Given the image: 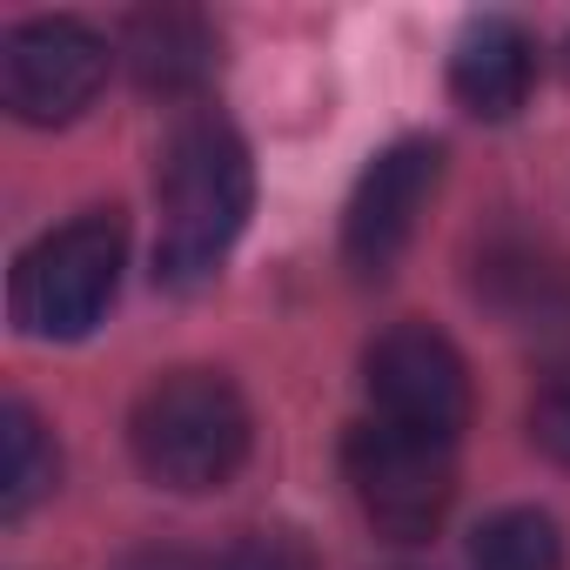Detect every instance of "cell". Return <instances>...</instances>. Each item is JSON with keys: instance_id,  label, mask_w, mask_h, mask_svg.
<instances>
[{"instance_id": "6da1fadb", "label": "cell", "mask_w": 570, "mask_h": 570, "mask_svg": "<svg viewBox=\"0 0 570 570\" xmlns=\"http://www.w3.org/2000/svg\"><path fill=\"white\" fill-rule=\"evenodd\" d=\"M255 168L242 135L222 115H188L155 168V282L161 289H202L222 275L228 248L248 228Z\"/></svg>"}, {"instance_id": "7a4b0ae2", "label": "cell", "mask_w": 570, "mask_h": 570, "mask_svg": "<svg viewBox=\"0 0 570 570\" xmlns=\"http://www.w3.org/2000/svg\"><path fill=\"white\" fill-rule=\"evenodd\" d=\"M248 403L222 370H168L141 390L128 443L148 483L161 490H222L248 463Z\"/></svg>"}, {"instance_id": "3957f363", "label": "cell", "mask_w": 570, "mask_h": 570, "mask_svg": "<svg viewBox=\"0 0 570 570\" xmlns=\"http://www.w3.org/2000/svg\"><path fill=\"white\" fill-rule=\"evenodd\" d=\"M121 262H128V228L115 208H88V215L48 228L35 248H21L14 282H8V309H14L21 336L81 343L121 289Z\"/></svg>"}, {"instance_id": "277c9868", "label": "cell", "mask_w": 570, "mask_h": 570, "mask_svg": "<svg viewBox=\"0 0 570 570\" xmlns=\"http://www.w3.org/2000/svg\"><path fill=\"white\" fill-rule=\"evenodd\" d=\"M343 476L356 490V510L370 517L376 537L390 543H430L450 517L456 497V463L450 443L410 436L396 423H350L343 436Z\"/></svg>"}, {"instance_id": "5b68a950", "label": "cell", "mask_w": 570, "mask_h": 570, "mask_svg": "<svg viewBox=\"0 0 570 570\" xmlns=\"http://www.w3.org/2000/svg\"><path fill=\"white\" fill-rule=\"evenodd\" d=\"M363 383H370L376 423H396L430 443H456L470 430V363L430 323L383 330L363 356Z\"/></svg>"}, {"instance_id": "8992f818", "label": "cell", "mask_w": 570, "mask_h": 570, "mask_svg": "<svg viewBox=\"0 0 570 570\" xmlns=\"http://www.w3.org/2000/svg\"><path fill=\"white\" fill-rule=\"evenodd\" d=\"M108 81V41L81 21H28L0 48V101L28 128H68Z\"/></svg>"}, {"instance_id": "52a82bcc", "label": "cell", "mask_w": 570, "mask_h": 570, "mask_svg": "<svg viewBox=\"0 0 570 570\" xmlns=\"http://www.w3.org/2000/svg\"><path fill=\"white\" fill-rule=\"evenodd\" d=\"M436 181H443V148L436 141H396L363 168V181L343 208V262L363 282H383L403 262Z\"/></svg>"}, {"instance_id": "ba28073f", "label": "cell", "mask_w": 570, "mask_h": 570, "mask_svg": "<svg viewBox=\"0 0 570 570\" xmlns=\"http://www.w3.org/2000/svg\"><path fill=\"white\" fill-rule=\"evenodd\" d=\"M537 88V41L510 14H476L450 48V95L476 121H510Z\"/></svg>"}, {"instance_id": "9c48e42d", "label": "cell", "mask_w": 570, "mask_h": 570, "mask_svg": "<svg viewBox=\"0 0 570 570\" xmlns=\"http://www.w3.org/2000/svg\"><path fill=\"white\" fill-rule=\"evenodd\" d=\"M121 55L148 95H195L222 68V35L195 8H141L121 28Z\"/></svg>"}, {"instance_id": "30bf717a", "label": "cell", "mask_w": 570, "mask_h": 570, "mask_svg": "<svg viewBox=\"0 0 570 570\" xmlns=\"http://www.w3.org/2000/svg\"><path fill=\"white\" fill-rule=\"evenodd\" d=\"M55 476H61V450H55L48 423L21 396H8L0 403V517L8 523L28 517L55 490Z\"/></svg>"}, {"instance_id": "8fae6325", "label": "cell", "mask_w": 570, "mask_h": 570, "mask_svg": "<svg viewBox=\"0 0 570 570\" xmlns=\"http://www.w3.org/2000/svg\"><path fill=\"white\" fill-rule=\"evenodd\" d=\"M470 570H563V530L543 510H497L470 537Z\"/></svg>"}, {"instance_id": "7c38bea8", "label": "cell", "mask_w": 570, "mask_h": 570, "mask_svg": "<svg viewBox=\"0 0 570 570\" xmlns=\"http://www.w3.org/2000/svg\"><path fill=\"white\" fill-rule=\"evenodd\" d=\"M215 570H323V563H316V543L296 523H255L215 557Z\"/></svg>"}, {"instance_id": "4fadbf2b", "label": "cell", "mask_w": 570, "mask_h": 570, "mask_svg": "<svg viewBox=\"0 0 570 570\" xmlns=\"http://www.w3.org/2000/svg\"><path fill=\"white\" fill-rule=\"evenodd\" d=\"M530 443L570 470V363H557L530 396Z\"/></svg>"}, {"instance_id": "5bb4252c", "label": "cell", "mask_w": 570, "mask_h": 570, "mask_svg": "<svg viewBox=\"0 0 570 570\" xmlns=\"http://www.w3.org/2000/svg\"><path fill=\"white\" fill-rule=\"evenodd\" d=\"M115 570H215V563H202V557L181 550V543H141V550H128Z\"/></svg>"}]
</instances>
